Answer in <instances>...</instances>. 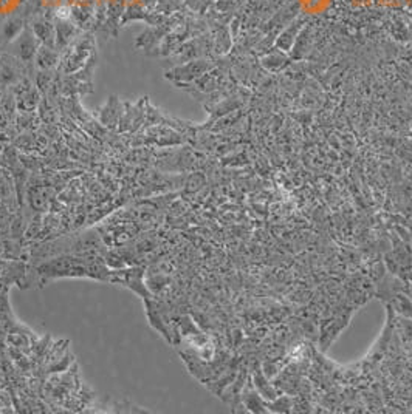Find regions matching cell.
Here are the masks:
<instances>
[{
	"mask_svg": "<svg viewBox=\"0 0 412 414\" xmlns=\"http://www.w3.org/2000/svg\"><path fill=\"white\" fill-rule=\"evenodd\" d=\"M37 276L42 283L59 277H89L101 280V282H109L110 271L98 255H61L39 266Z\"/></svg>",
	"mask_w": 412,
	"mask_h": 414,
	"instance_id": "6da1fadb",
	"label": "cell"
},
{
	"mask_svg": "<svg viewBox=\"0 0 412 414\" xmlns=\"http://www.w3.org/2000/svg\"><path fill=\"white\" fill-rule=\"evenodd\" d=\"M110 283H119L123 286H128L129 289L135 291L139 296L146 297L148 291H146L143 285V269H128V271H110Z\"/></svg>",
	"mask_w": 412,
	"mask_h": 414,
	"instance_id": "7a4b0ae2",
	"label": "cell"
},
{
	"mask_svg": "<svg viewBox=\"0 0 412 414\" xmlns=\"http://www.w3.org/2000/svg\"><path fill=\"white\" fill-rule=\"evenodd\" d=\"M302 24H304L302 19H298V21L291 22L289 25V28L285 30L282 33V35L279 36V39H277V46H279V48L284 50V51H289L291 48V46H293L295 41H296L298 36H299V33H301Z\"/></svg>",
	"mask_w": 412,
	"mask_h": 414,
	"instance_id": "3957f363",
	"label": "cell"
}]
</instances>
